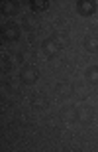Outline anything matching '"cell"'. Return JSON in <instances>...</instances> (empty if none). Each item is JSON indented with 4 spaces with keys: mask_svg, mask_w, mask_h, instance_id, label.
Segmentation results:
<instances>
[{
    "mask_svg": "<svg viewBox=\"0 0 98 152\" xmlns=\"http://www.w3.org/2000/svg\"><path fill=\"white\" fill-rule=\"evenodd\" d=\"M39 79V69L35 67V65H26V67H22V71H20V81H22L24 85H35Z\"/></svg>",
    "mask_w": 98,
    "mask_h": 152,
    "instance_id": "6da1fadb",
    "label": "cell"
},
{
    "mask_svg": "<svg viewBox=\"0 0 98 152\" xmlns=\"http://www.w3.org/2000/svg\"><path fill=\"white\" fill-rule=\"evenodd\" d=\"M35 59V53H33V50H22V51H18V61L20 63H27V61H33Z\"/></svg>",
    "mask_w": 98,
    "mask_h": 152,
    "instance_id": "2e32d148",
    "label": "cell"
},
{
    "mask_svg": "<svg viewBox=\"0 0 98 152\" xmlns=\"http://www.w3.org/2000/svg\"><path fill=\"white\" fill-rule=\"evenodd\" d=\"M32 107L35 109V111H43V109L47 107V99H45L43 93H33V97H32Z\"/></svg>",
    "mask_w": 98,
    "mask_h": 152,
    "instance_id": "7c38bea8",
    "label": "cell"
},
{
    "mask_svg": "<svg viewBox=\"0 0 98 152\" xmlns=\"http://www.w3.org/2000/svg\"><path fill=\"white\" fill-rule=\"evenodd\" d=\"M0 10L4 16H16V14H20V2H2Z\"/></svg>",
    "mask_w": 98,
    "mask_h": 152,
    "instance_id": "30bf717a",
    "label": "cell"
},
{
    "mask_svg": "<svg viewBox=\"0 0 98 152\" xmlns=\"http://www.w3.org/2000/svg\"><path fill=\"white\" fill-rule=\"evenodd\" d=\"M59 118L65 124L76 123V121H79V109H76L75 105H65V107H61V111H59Z\"/></svg>",
    "mask_w": 98,
    "mask_h": 152,
    "instance_id": "3957f363",
    "label": "cell"
},
{
    "mask_svg": "<svg viewBox=\"0 0 98 152\" xmlns=\"http://www.w3.org/2000/svg\"><path fill=\"white\" fill-rule=\"evenodd\" d=\"M20 34H22V30L14 22H8V24L2 26V39H4V42H18V39H20Z\"/></svg>",
    "mask_w": 98,
    "mask_h": 152,
    "instance_id": "7a4b0ae2",
    "label": "cell"
},
{
    "mask_svg": "<svg viewBox=\"0 0 98 152\" xmlns=\"http://www.w3.org/2000/svg\"><path fill=\"white\" fill-rule=\"evenodd\" d=\"M75 8H76V12H79L81 16H84V18L96 14V10H98V6H96L94 0H79V2L75 4Z\"/></svg>",
    "mask_w": 98,
    "mask_h": 152,
    "instance_id": "277c9868",
    "label": "cell"
},
{
    "mask_svg": "<svg viewBox=\"0 0 98 152\" xmlns=\"http://www.w3.org/2000/svg\"><path fill=\"white\" fill-rule=\"evenodd\" d=\"M55 93H57L59 99H67V97L73 95V85L67 83V81H61V83L55 85Z\"/></svg>",
    "mask_w": 98,
    "mask_h": 152,
    "instance_id": "52a82bcc",
    "label": "cell"
},
{
    "mask_svg": "<svg viewBox=\"0 0 98 152\" xmlns=\"http://www.w3.org/2000/svg\"><path fill=\"white\" fill-rule=\"evenodd\" d=\"M94 118V109L90 107V105H84L82 109H79V121H81L82 124H90Z\"/></svg>",
    "mask_w": 98,
    "mask_h": 152,
    "instance_id": "ba28073f",
    "label": "cell"
},
{
    "mask_svg": "<svg viewBox=\"0 0 98 152\" xmlns=\"http://www.w3.org/2000/svg\"><path fill=\"white\" fill-rule=\"evenodd\" d=\"M84 77L90 85H96L98 87V65H90V67L84 71Z\"/></svg>",
    "mask_w": 98,
    "mask_h": 152,
    "instance_id": "4fadbf2b",
    "label": "cell"
},
{
    "mask_svg": "<svg viewBox=\"0 0 98 152\" xmlns=\"http://www.w3.org/2000/svg\"><path fill=\"white\" fill-rule=\"evenodd\" d=\"M47 65H49L51 71H59V69H63V65H65V59H61L59 56H51L49 61H47Z\"/></svg>",
    "mask_w": 98,
    "mask_h": 152,
    "instance_id": "9a60e30c",
    "label": "cell"
},
{
    "mask_svg": "<svg viewBox=\"0 0 98 152\" xmlns=\"http://www.w3.org/2000/svg\"><path fill=\"white\" fill-rule=\"evenodd\" d=\"M73 95L82 101V99H86V97H88V91H86V87H84L82 83H75V85H73Z\"/></svg>",
    "mask_w": 98,
    "mask_h": 152,
    "instance_id": "e0dca14e",
    "label": "cell"
},
{
    "mask_svg": "<svg viewBox=\"0 0 98 152\" xmlns=\"http://www.w3.org/2000/svg\"><path fill=\"white\" fill-rule=\"evenodd\" d=\"M41 50H43V53H45L47 57H51V56H57L59 45L55 44L51 38H47V39H43V42H41Z\"/></svg>",
    "mask_w": 98,
    "mask_h": 152,
    "instance_id": "9c48e42d",
    "label": "cell"
},
{
    "mask_svg": "<svg viewBox=\"0 0 98 152\" xmlns=\"http://www.w3.org/2000/svg\"><path fill=\"white\" fill-rule=\"evenodd\" d=\"M82 48H84L88 53H98V36L88 34L86 38L82 39Z\"/></svg>",
    "mask_w": 98,
    "mask_h": 152,
    "instance_id": "8992f818",
    "label": "cell"
},
{
    "mask_svg": "<svg viewBox=\"0 0 98 152\" xmlns=\"http://www.w3.org/2000/svg\"><path fill=\"white\" fill-rule=\"evenodd\" d=\"M49 2H41V0H32L30 2V8H32V12L33 14H39V12H45V10H49Z\"/></svg>",
    "mask_w": 98,
    "mask_h": 152,
    "instance_id": "5bb4252c",
    "label": "cell"
},
{
    "mask_svg": "<svg viewBox=\"0 0 98 152\" xmlns=\"http://www.w3.org/2000/svg\"><path fill=\"white\" fill-rule=\"evenodd\" d=\"M51 39H53L55 44L59 45V50H61V48H67V45L71 44V38H69V34H67V32H61V30H57V32L51 36Z\"/></svg>",
    "mask_w": 98,
    "mask_h": 152,
    "instance_id": "8fae6325",
    "label": "cell"
},
{
    "mask_svg": "<svg viewBox=\"0 0 98 152\" xmlns=\"http://www.w3.org/2000/svg\"><path fill=\"white\" fill-rule=\"evenodd\" d=\"M6 89L10 91V93H16V89H18V81L14 77H8L6 79Z\"/></svg>",
    "mask_w": 98,
    "mask_h": 152,
    "instance_id": "ac0fdd59",
    "label": "cell"
},
{
    "mask_svg": "<svg viewBox=\"0 0 98 152\" xmlns=\"http://www.w3.org/2000/svg\"><path fill=\"white\" fill-rule=\"evenodd\" d=\"M22 28L27 30V32H35V30L39 28V16L37 14H24L22 18Z\"/></svg>",
    "mask_w": 98,
    "mask_h": 152,
    "instance_id": "5b68a950",
    "label": "cell"
},
{
    "mask_svg": "<svg viewBox=\"0 0 98 152\" xmlns=\"http://www.w3.org/2000/svg\"><path fill=\"white\" fill-rule=\"evenodd\" d=\"M10 69H12V59L8 56H4L2 57V73H8Z\"/></svg>",
    "mask_w": 98,
    "mask_h": 152,
    "instance_id": "d6986e66",
    "label": "cell"
}]
</instances>
